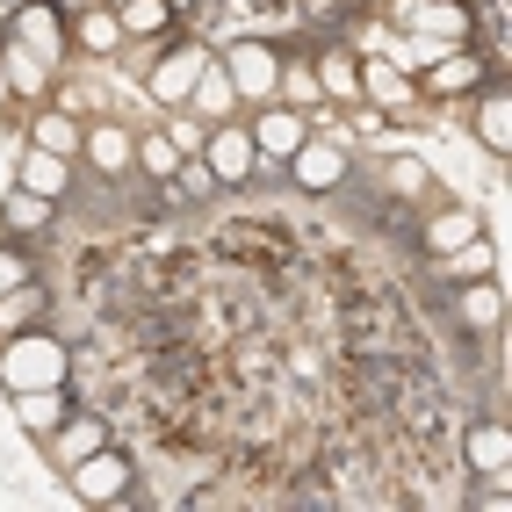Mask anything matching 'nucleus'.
Returning a JSON list of instances; mask_svg holds the SVG:
<instances>
[{
    "mask_svg": "<svg viewBox=\"0 0 512 512\" xmlns=\"http://www.w3.org/2000/svg\"><path fill=\"white\" fill-rule=\"evenodd\" d=\"M8 44H22L29 58H44L51 73H58V58H65V44H73V22H65L51 0H29V8L15 15V29H8Z\"/></svg>",
    "mask_w": 512,
    "mask_h": 512,
    "instance_id": "7",
    "label": "nucleus"
},
{
    "mask_svg": "<svg viewBox=\"0 0 512 512\" xmlns=\"http://www.w3.org/2000/svg\"><path fill=\"white\" fill-rule=\"evenodd\" d=\"M8 101H15V87H8V65H0V109H8Z\"/></svg>",
    "mask_w": 512,
    "mask_h": 512,
    "instance_id": "37",
    "label": "nucleus"
},
{
    "mask_svg": "<svg viewBox=\"0 0 512 512\" xmlns=\"http://www.w3.org/2000/svg\"><path fill=\"white\" fill-rule=\"evenodd\" d=\"M29 145H44V152H58V159H80L87 123L65 116V109H44V116H29Z\"/></svg>",
    "mask_w": 512,
    "mask_h": 512,
    "instance_id": "14",
    "label": "nucleus"
},
{
    "mask_svg": "<svg viewBox=\"0 0 512 512\" xmlns=\"http://www.w3.org/2000/svg\"><path fill=\"white\" fill-rule=\"evenodd\" d=\"M202 166H210V181H217V188H246V181H253L260 152H253V130H246V116L210 123V138H202Z\"/></svg>",
    "mask_w": 512,
    "mask_h": 512,
    "instance_id": "3",
    "label": "nucleus"
},
{
    "mask_svg": "<svg viewBox=\"0 0 512 512\" xmlns=\"http://www.w3.org/2000/svg\"><path fill=\"white\" fill-rule=\"evenodd\" d=\"M462 455H469L476 476H505V469H512V433H505V426H469Z\"/></svg>",
    "mask_w": 512,
    "mask_h": 512,
    "instance_id": "18",
    "label": "nucleus"
},
{
    "mask_svg": "<svg viewBox=\"0 0 512 512\" xmlns=\"http://www.w3.org/2000/svg\"><path fill=\"white\" fill-rule=\"evenodd\" d=\"M181 145L174 138H166V130H145V138H138V174H159V181H174L181 174Z\"/></svg>",
    "mask_w": 512,
    "mask_h": 512,
    "instance_id": "29",
    "label": "nucleus"
},
{
    "mask_svg": "<svg viewBox=\"0 0 512 512\" xmlns=\"http://www.w3.org/2000/svg\"><path fill=\"white\" fill-rule=\"evenodd\" d=\"M231 109H238L231 73L210 58V73H202V80H195V94H188V116H202V123H231Z\"/></svg>",
    "mask_w": 512,
    "mask_h": 512,
    "instance_id": "17",
    "label": "nucleus"
},
{
    "mask_svg": "<svg viewBox=\"0 0 512 512\" xmlns=\"http://www.w3.org/2000/svg\"><path fill=\"white\" fill-rule=\"evenodd\" d=\"M65 476H73V491H80L87 505H116V498L130 491V455L101 440V448H94V455H80V462L65 469Z\"/></svg>",
    "mask_w": 512,
    "mask_h": 512,
    "instance_id": "8",
    "label": "nucleus"
},
{
    "mask_svg": "<svg viewBox=\"0 0 512 512\" xmlns=\"http://www.w3.org/2000/svg\"><path fill=\"white\" fill-rule=\"evenodd\" d=\"M29 275H37V267H29V253H22V246H0V296L22 289Z\"/></svg>",
    "mask_w": 512,
    "mask_h": 512,
    "instance_id": "32",
    "label": "nucleus"
},
{
    "mask_svg": "<svg viewBox=\"0 0 512 512\" xmlns=\"http://www.w3.org/2000/svg\"><path fill=\"white\" fill-rule=\"evenodd\" d=\"M65 181H73V159H58V152H44V145H29V152H22V181H15V188L65 202Z\"/></svg>",
    "mask_w": 512,
    "mask_h": 512,
    "instance_id": "15",
    "label": "nucleus"
},
{
    "mask_svg": "<svg viewBox=\"0 0 512 512\" xmlns=\"http://www.w3.org/2000/svg\"><path fill=\"white\" fill-rule=\"evenodd\" d=\"M275 101H282V109H303V116H318V109H325L318 65H311V58H282V80H275Z\"/></svg>",
    "mask_w": 512,
    "mask_h": 512,
    "instance_id": "13",
    "label": "nucleus"
},
{
    "mask_svg": "<svg viewBox=\"0 0 512 512\" xmlns=\"http://www.w3.org/2000/svg\"><path fill=\"white\" fill-rule=\"evenodd\" d=\"M390 22L404 29V37L469 44V0H390Z\"/></svg>",
    "mask_w": 512,
    "mask_h": 512,
    "instance_id": "4",
    "label": "nucleus"
},
{
    "mask_svg": "<svg viewBox=\"0 0 512 512\" xmlns=\"http://www.w3.org/2000/svg\"><path fill=\"white\" fill-rule=\"evenodd\" d=\"M0 383L8 390H51V383H65V347L51 332H15V339H0Z\"/></svg>",
    "mask_w": 512,
    "mask_h": 512,
    "instance_id": "1",
    "label": "nucleus"
},
{
    "mask_svg": "<svg viewBox=\"0 0 512 512\" xmlns=\"http://www.w3.org/2000/svg\"><path fill=\"white\" fill-rule=\"evenodd\" d=\"M440 267H448L455 282H491V267H498V253H491V238L476 231L469 246H455V253H440Z\"/></svg>",
    "mask_w": 512,
    "mask_h": 512,
    "instance_id": "26",
    "label": "nucleus"
},
{
    "mask_svg": "<svg viewBox=\"0 0 512 512\" xmlns=\"http://www.w3.org/2000/svg\"><path fill=\"white\" fill-rule=\"evenodd\" d=\"M166 8H174V15H188V8H195V0H166Z\"/></svg>",
    "mask_w": 512,
    "mask_h": 512,
    "instance_id": "38",
    "label": "nucleus"
},
{
    "mask_svg": "<svg viewBox=\"0 0 512 512\" xmlns=\"http://www.w3.org/2000/svg\"><path fill=\"white\" fill-rule=\"evenodd\" d=\"M476 231H484V224H476V210H440V217L426 224V253L440 260V253H455V246H469Z\"/></svg>",
    "mask_w": 512,
    "mask_h": 512,
    "instance_id": "24",
    "label": "nucleus"
},
{
    "mask_svg": "<svg viewBox=\"0 0 512 512\" xmlns=\"http://www.w3.org/2000/svg\"><path fill=\"white\" fill-rule=\"evenodd\" d=\"M37 311H44V289H37V275H29L22 289H8V296H0V339L29 332V325H37Z\"/></svg>",
    "mask_w": 512,
    "mask_h": 512,
    "instance_id": "25",
    "label": "nucleus"
},
{
    "mask_svg": "<svg viewBox=\"0 0 512 512\" xmlns=\"http://www.w3.org/2000/svg\"><path fill=\"white\" fill-rule=\"evenodd\" d=\"M311 65H318L325 101H361V58H354V51H318Z\"/></svg>",
    "mask_w": 512,
    "mask_h": 512,
    "instance_id": "21",
    "label": "nucleus"
},
{
    "mask_svg": "<svg viewBox=\"0 0 512 512\" xmlns=\"http://www.w3.org/2000/svg\"><path fill=\"white\" fill-rule=\"evenodd\" d=\"M166 138H174L188 159H202V138H210V123H195L188 109H174V116H166Z\"/></svg>",
    "mask_w": 512,
    "mask_h": 512,
    "instance_id": "31",
    "label": "nucleus"
},
{
    "mask_svg": "<svg viewBox=\"0 0 512 512\" xmlns=\"http://www.w3.org/2000/svg\"><path fill=\"white\" fill-rule=\"evenodd\" d=\"M116 22H123V37H166V29H174V8H166V0H123L116 8Z\"/></svg>",
    "mask_w": 512,
    "mask_h": 512,
    "instance_id": "23",
    "label": "nucleus"
},
{
    "mask_svg": "<svg viewBox=\"0 0 512 512\" xmlns=\"http://www.w3.org/2000/svg\"><path fill=\"white\" fill-rule=\"evenodd\" d=\"M498 311H505V296L491 282H462V318L469 325H498Z\"/></svg>",
    "mask_w": 512,
    "mask_h": 512,
    "instance_id": "30",
    "label": "nucleus"
},
{
    "mask_svg": "<svg viewBox=\"0 0 512 512\" xmlns=\"http://www.w3.org/2000/svg\"><path fill=\"white\" fill-rule=\"evenodd\" d=\"M476 138H484V152H512V94L505 87H491L484 101H476Z\"/></svg>",
    "mask_w": 512,
    "mask_h": 512,
    "instance_id": "19",
    "label": "nucleus"
},
{
    "mask_svg": "<svg viewBox=\"0 0 512 512\" xmlns=\"http://www.w3.org/2000/svg\"><path fill=\"white\" fill-rule=\"evenodd\" d=\"M80 159L94 166V174H109V181H116V174H138V130H123L116 116H94Z\"/></svg>",
    "mask_w": 512,
    "mask_h": 512,
    "instance_id": "9",
    "label": "nucleus"
},
{
    "mask_svg": "<svg viewBox=\"0 0 512 512\" xmlns=\"http://www.w3.org/2000/svg\"><path fill=\"white\" fill-rule=\"evenodd\" d=\"M101 8H123V0H101Z\"/></svg>",
    "mask_w": 512,
    "mask_h": 512,
    "instance_id": "39",
    "label": "nucleus"
},
{
    "mask_svg": "<svg viewBox=\"0 0 512 512\" xmlns=\"http://www.w3.org/2000/svg\"><path fill=\"white\" fill-rule=\"evenodd\" d=\"M404 94H412V73H404V65H390V58H361V101H368V109H397Z\"/></svg>",
    "mask_w": 512,
    "mask_h": 512,
    "instance_id": "16",
    "label": "nucleus"
},
{
    "mask_svg": "<svg viewBox=\"0 0 512 512\" xmlns=\"http://www.w3.org/2000/svg\"><path fill=\"white\" fill-rule=\"evenodd\" d=\"M73 44H80V51H94V58H109V51L123 44L116 8H87V15H73Z\"/></svg>",
    "mask_w": 512,
    "mask_h": 512,
    "instance_id": "22",
    "label": "nucleus"
},
{
    "mask_svg": "<svg viewBox=\"0 0 512 512\" xmlns=\"http://www.w3.org/2000/svg\"><path fill=\"white\" fill-rule=\"evenodd\" d=\"M210 58H217V51H202V44H174V51H159V58H152V73H145L152 101H159V109H188V94H195V80H202V73H210Z\"/></svg>",
    "mask_w": 512,
    "mask_h": 512,
    "instance_id": "5",
    "label": "nucleus"
},
{
    "mask_svg": "<svg viewBox=\"0 0 512 512\" xmlns=\"http://www.w3.org/2000/svg\"><path fill=\"white\" fill-rule=\"evenodd\" d=\"M224 73H231V94H238V109L246 101H275V80H282V51L275 44H231V58H217Z\"/></svg>",
    "mask_w": 512,
    "mask_h": 512,
    "instance_id": "6",
    "label": "nucleus"
},
{
    "mask_svg": "<svg viewBox=\"0 0 512 512\" xmlns=\"http://www.w3.org/2000/svg\"><path fill=\"white\" fill-rule=\"evenodd\" d=\"M419 94H433V101H455V94H476V87H484V58H476L469 44H448V51H440L433 65H426V73L412 80Z\"/></svg>",
    "mask_w": 512,
    "mask_h": 512,
    "instance_id": "10",
    "label": "nucleus"
},
{
    "mask_svg": "<svg viewBox=\"0 0 512 512\" xmlns=\"http://www.w3.org/2000/svg\"><path fill=\"white\" fill-rule=\"evenodd\" d=\"M58 109H65V116H87L94 94H87V87H58Z\"/></svg>",
    "mask_w": 512,
    "mask_h": 512,
    "instance_id": "35",
    "label": "nucleus"
},
{
    "mask_svg": "<svg viewBox=\"0 0 512 512\" xmlns=\"http://www.w3.org/2000/svg\"><path fill=\"white\" fill-rule=\"evenodd\" d=\"M390 181H397L404 195H419V188H426V166H419V159H397V166H390Z\"/></svg>",
    "mask_w": 512,
    "mask_h": 512,
    "instance_id": "33",
    "label": "nucleus"
},
{
    "mask_svg": "<svg viewBox=\"0 0 512 512\" xmlns=\"http://www.w3.org/2000/svg\"><path fill=\"white\" fill-rule=\"evenodd\" d=\"M51 210H58L51 195H29V188H15L8 202H0V224H8V231H44V224H51Z\"/></svg>",
    "mask_w": 512,
    "mask_h": 512,
    "instance_id": "28",
    "label": "nucleus"
},
{
    "mask_svg": "<svg viewBox=\"0 0 512 512\" xmlns=\"http://www.w3.org/2000/svg\"><path fill=\"white\" fill-rule=\"evenodd\" d=\"M65 412H73V404H65V383H51V390H15V419L37 433V440H51V433L65 426Z\"/></svg>",
    "mask_w": 512,
    "mask_h": 512,
    "instance_id": "12",
    "label": "nucleus"
},
{
    "mask_svg": "<svg viewBox=\"0 0 512 512\" xmlns=\"http://www.w3.org/2000/svg\"><path fill=\"white\" fill-rule=\"evenodd\" d=\"M181 188H188V195H210L217 181H210V166H202V159H181Z\"/></svg>",
    "mask_w": 512,
    "mask_h": 512,
    "instance_id": "34",
    "label": "nucleus"
},
{
    "mask_svg": "<svg viewBox=\"0 0 512 512\" xmlns=\"http://www.w3.org/2000/svg\"><path fill=\"white\" fill-rule=\"evenodd\" d=\"M94 448H101V426L65 412V426L51 433V455H58V469H73V462H80V455H94Z\"/></svg>",
    "mask_w": 512,
    "mask_h": 512,
    "instance_id": "27",
    "label": "nucleus"
},
{
    "mask_svg": "<svg viewBox=\"0 0 512 512\" xmlns=\"http://www.w3.org/2000/svg\"><path fill=\"white\" fill-rule=\"evenodd\" d=\"M282 166H289V181H296L303 195H332L339 181H347V166H354V159H347V138H332V130H311V138H303Z\"/></svg>",
    "mask_w": 512,
    "mask_h": 512,
    "instance_id": "2",
    "label": "nucleus"
},
{
    "mask_svg": "<svg viewBox=\"0 0 512 512\" xmlns=\"http://www.w3.org/2000/svg\"><path fill=\"white\" fill-rule=\"evenodd\" d=\"M246 130H253V152H260V159H289L303 138H311V116H303V109H282V101H267L260 116H246Z\"/></svg>",
    "mask_w": 512,
    "mask_h": 512,
    "instance_id": "11",
    "label": "nucleus"
},
{
    "mask_svg": "<svg viewBox=\"0 0 512 512\" xmlns=\"http://www.w3.org/2000/svg\"><path fill=\"white\" fill-rule=\"evenodd\" d=\"M0 65H8V87H15V101H44V94H51V80H58L51 65H44V58H29L22 44H8V51H0Z\"/></svg>",
    "mask_w": 512,
    "mask_h": 512,
    "instance_id": "20",
    "label": "nucleus"
},
{
    "mask_svg": "<svg viewBox=\"0 0 512 512\" xmlns=\"http://www.w3.org/2000/svg\"><path fill=\"white\" fill-rule=\"evenodd\" d=\"M51 8H58L65 22H73V15H87V8H101V0H51Z\"/></svg>",
    "mask_w": 512,
    "mask_h": 512,
    "instance_id": "36",
    "label": "nucleus"
}]
</instances>
